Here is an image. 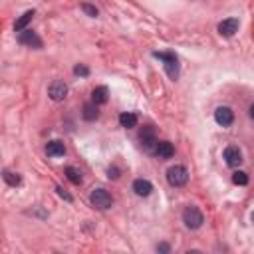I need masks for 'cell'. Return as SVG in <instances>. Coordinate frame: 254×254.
I'll use <instances>...</instances> for the list:
<instances>
[{
	"label": "cell",
	"mask_w": 254,
	"mask_h": 254,
	"mask_svg": "<svg viewBox=\"0 0 254 254\" xmlns=\"http://www.w3.org/2000/svg\"><path fill=\"white\" fill-rule=\"evenodd\" d=\"M153 56L159 58L165 64V71H167V75L171 79H177L179 77V60H177L175 54H171V52H155Z\"/></svg>",
	"instance_id": "cell-1"
},
{
	"label": "cell",
	"mask_w": 254,
	"mask_h": 254,
	"mask_svg": "<svg viewBox=\"0 0 254 254\" xmlns=\"http://www.w3.org/2000/svg\"><path fill=\"white\" fill-rule=\"evenodd\" d=\"M139 141H141V147H143L145 153H149V155H157V145H159V141H157L155 131H153L151 125L143 127V131L139 133Z\"/></svg>",
	"instance_id": "cell-2"
},
{
	"label": "cell",
	"mask_w": 254,
	"mask_h": 254,
	"mask_svg": "<svg viewBox=\"0 0 254 254\" xmlns=\"http://www.w3.org/2000/svg\"><path fill=\"white\" fill-rule=\"evenodd\" d=\"M183 222H185V226H187V228L196 230V228H200V226H202L204 216H202V212H200L196 206H187V208L183 210Z\"/></svg>",
	"instance_id": "cell-3"
},
{
	"label": "cell",
	"mask_w": 254,
	"mask_h": 254,
	"mask_svg": "<svg viewBox=\"0 0 254 254\" xmlns=\"http://www.w3.org/2000/svg\"><path fill=\"white\" fill-rule=\"evenodd\" d=\"M187 181H189V171L183 165L169 167V171H167V183L171 187H183V185H187Z\"/></svg>",
	"instance_id": "cell-4"
},
{
	"label": "cell",
	"mask_w": 254,
	"mask_h": 254,
	"mask_svg": "<svg viewBox=\"0 0 254 254\" xmlns=\"http://www.w3.org/2000/svg\"><path fill=\"white\" fill-rule=\"evenodd\" d=\"M89 202H91L95 208L105 210V208H109V206H111L113 198H111V194H109L105 189H93V190H91V194H89Z\"/></svg>",
	"instance_id": "cell-5"
},
{
	"label": "cell",
	"mask_w": 254,
	"mask_h": 254,
	"mask_svg": "<svg viewBox=\"0 0 254 254\" xmlns=\"http://www.w3.org/2000/svg\"><path fill=\"white\" fill-rule=\"evenodd\" d=\"M18 42H20L22 46H28V48H42L40 36H38L36 32H32V30H22V32L18 34Z\"/></svg>",
	"instance_id": "cell-6"
},
{
	"label": "cell",
	"mask_w": 254,
	"mask_h": 254,
	"mask_svg": "<svg viewBox=\"0 0 254 254\" xmlns=\"http://www.w3.org/2000/svg\"><path fill=\"white\" fill-rule=\"evenodd\" d=\"M238 26H240L238 18H226V20H222L218 24V34L224 36V38H230V36H234L238 32Z\"/></svg>",
	"instance_id": "cell-7"
},
{
	"label": "cell",
	"mask_w": 254,
	"mask_h": 254,
	"mask_svg": "<svg viewBox=\"0 0 254 254\" xmlns=\"http://www.w3.org/2000/svg\"><path fill=\"white\" fill-rule=\"evenodd\" d=\"M48 95H50L54 101H62V99H65V95H67V85H65L64 81L56 79V81L50 83V87H48Z\"/></svg>",
	"instance_id": "cell-8"
},
{
	"label": "cell",
	"mask_w": 254,
	"mask_h": 254,
	"mask_svg": "<svg viewBox=\"0 0 254 254\" xmlns=\"http://www.w3.org/2000/svg\"><path fill=\"white\" fill-rule=\"evenodd\" d=\"M214 119H216V123H218V125L228 127V125L234 121V113H232V109H230V107L220 105V107H216V111H214Z\"/></svg>",
	"instance_id": "cell-9"
},
{
	"label": "cell",
	"mask_w": 254,
	"mask_h": 254,
	"mask_svg": "<svg viewBox=\"0 0 254 254\" xmlns=\"http://www.w3.org/2000/svg\"><path fill=\"white\" fill-rule=\"evenodd\" d=\"M224 161H226V165H230V167H238V165L242 163V153H240V149H238L236 145H228V147L224 149Z\"/></svg>",
	"instance_id": "cell-10"
},
{
	"label": "cell",
	"mask_w": 254,
	"mask_h": 254,
	"mask_svg": "<svg viewBox=\"0 0 254 254\" xmlns=\"http://www.w3.org/2000/svg\"><path fill=\"white\" fill-rule=\"evenodd\" d=\"M133 190H135L137 196H149L151 190H153V185L147 179H135L133 181Z\"/></svg>",
	"instance_id": "cell-11"
},
{
	"label": "cell",
	"mask_w": 254,
	"mask_h": 254,
	"mask_svg": "<svg viewBox=\"0 0 254 254\" xmlns=\"http://www.w3.org/2000/svg\"><path fill=\"white\" fill-rule=\"evenodd\" d=\"M91 99H93V103H97V105L107 103V99H109V89H107L105 85H97V87L91 91Z\"/></svg>",
	"instance_id": "cell-12"
},
{
	"label": "cell",
	"mask_w": 254,
	"mask_h": 254,
	"mask_svg": "<svg viewBox=\"0 0 254 254\" xmlns=\"http://www.w3.org/2000/svg\"><path fill=\"white\" fill-rule=\"evenodd\" d=\"M46 153L50 157H64L65 155V145L62 141H50L46 145Z\"/></svg>",
	"instance_id": "cell-13"
},
{
	"label": "cell",
	"mask_w": 254,
	"mask_h": 254,
	"mask_svg": "<svg viewBox=\"0 0 254 254\" xmlns=\"http://www.w3.org/2000/svg\"><path fill=\"white\" fill-rule=\"evenodd\" d=\"M173 155H175L173 145H171L169 141H159V145H157V157H161V159H171Z\"/></svg>",
	"instance_id": "cell-14"
},
{
	"label": "cell",
	"mask_w": 254,
	"mask_h": 254,
	"mask_svg": "<svg viewBox=\"0 0 254 254\" xmlns=\"http://www.w3.org/2000/svg\"><path fill=\"white\" fill-rule=\"evenodd\" d=\"M32 18H34V10H28V12H24L16 22H14V30L16 32H22V30H26V26L32 22Z\"/></svg>",
	"instance_id": "cell-15"
},
{
	"label": "cell",
	"mask_w": 254,
	"mask_h": 254,
	"mask_svg": "<svg viewBox=\"0 0 254 254\" xmlns=\"http://www.w3.org/2000/svg\"><path fill=\"white\" fill-rule=\"evenodd\" d=\"M119 123H121V127L131 129V127H135V125H137V115H135V113H131V111H125V113H121V115H119Z\"/></svg>",
	"instance_id": "cell-16"
},
{
	"label": "cell",
	"mask_w": 254,
	"mask_h": 254,
	"mask_svg": "<svg viewBox=\"0 0 254 254\" xmlns=\"http://www.w3.org/2000/svg\"><path fill=\"white\" fill-rule=\"evenodd\" d=\"M83 119H87V121H93V119H97L99 117V111H97V103H85L83 105Z\"/></svg>",
	"instance_id": "cell-17"
},
{
	"label": "cell",
	"mask_w": 254,
	"mask_h": 254,
	"mask_svg": "<svg viewBox=\"0 0 254 254\" xmlns=\"http://www.w3.org/2000/svg\"><path fill=\"white\" fill-rule=\"evenodd\" d=\"M65 177H67L73 185H79V183H81V171L75 169V167H67V169H65Z\"/></svg>",
	"instance_id": "cell-18"
},
{
	"label": "cell",
	"mask_w": 254,
	"mask_h": 254,
	"mask_svg": "<svg viewBox=\"0 0 254 254\" xmlns=\"http://www.w3.org/2000/svg\"><path fill=\"white\" fill-rule=\"evenodd\" d=\"M232 183L244 187V185H248V175H246L244 171H234V173H232Z\"/></svg>",
	"instance_id": "cell-19"
},
{
	"label": "cell",
	"mask_w": 254,
	"mask_h": 254,
	"mask_svg": "<svg viewBox=\"0 0 254 254\" xmlns=\"http://www.w3.org/2000/svg\"><path fill=\"white\" fill-rule=\"evenodd\" d=\"M4 181L10 187H18L20 185V175L18 173H12V171H4Z\"/></svg>",
	"instance_id": "cell-20"
},
{
	"label": "cell",
	"mask_w": 254,
	"mask_h": 254,
	"mask_svg": "<svg viewBox=\"0 0 254 254\" xmlns=\"http://www.w3.org/2000/svg\"><path fill=\"white\" fill-rule=\"evenodd\" d=\"M81 10H83L87 16H91V18H95V16H97V8H95V6H91V4H85V2H83V4H81Z\"/></svg>",
	"instance_id": "cell-21"
},
{
	"label": "cell",
	"mask_w": 254,
	"mask_h": 254,
	"mask_svg": "<svg viewBox=\"0 0 254 254\" xmlns=\"http://www.w3.org/2000/svg\"><path fill=\"white\" fill-rule=\"evenodd\" d=\"M73 73H75V75L85 77V75H89V69H87L85 65H81V64H79V65H75V67H73Z\"/></svg>",
	"instance_id": "cell-22"
},
{
	"label": "cell",
	"mask_w": 254,
	"mask_h": 254,
	"mask_svg": "<svg viewBox=\"0 0 254 254\" xmlns=\"http://www.w3.org/2000/svg\"><path fill=\"white\" fill-rule=\"evenodd\" d=\"M107 177L113 179V181L119 179V169H117V167H109V169H107Z\"/></svg>",
	"instance_id": "cell-23"
},
{
	"label": "cell",
	"mask_w": 254,
	"mask_h": 254,
	"mask_svg": "<svg viewBox=\"0 0 254 254\" xmlns=\"http://www.w3.org/2000/svg\"><path fill=\"white\" fill-rule=\"evenodd\" d=\"M56 190H58V194H60V196H62V198H65V200H67V202H71V196H69V194H67V192H65V190H64V189H62V187H58V189H56Z\"/></svg>",
	"instance_id": "cell-24"
},
{
	"label": "cell",
	"mask_w": 254,
	"mask_h": 254,
	"mask_svg": "<svg viewBox=\"0 0 254 254\" xmlns=\"http://www.w3.org/2000/svg\"><path fill=\"white\" fill-rule=\"evenodd\" d=\"M250 117H252V119H254V103H252V105H250Z\"/></svg>",
	"instance_id": "cell-25"
}]
</instances>
